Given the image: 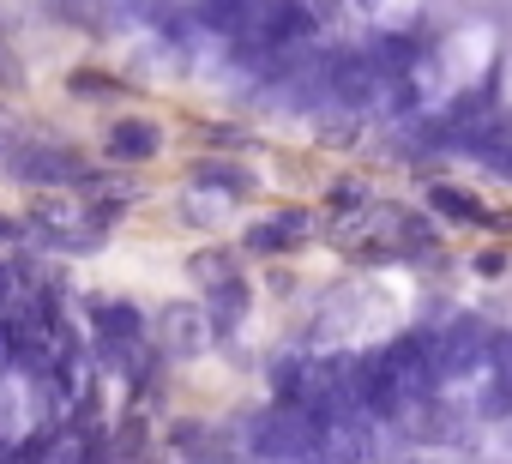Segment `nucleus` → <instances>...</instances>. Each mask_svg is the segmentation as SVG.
<instances>
[{"mask_svg": "<svg viewBox=\"0 0 512 464\" xmlns=\"http://www.w3.org/2000/svg\"><path fill=\"white\" fill-rule=\"evenodd\" d=\"M314 31H320L314 0H260V13H253V37L266 49H308Z\"/></svg>", "mask_w": 512, "mask_h": 464, "instance_id": "f257e3e1", "label": "nucleus"}, {"mask_svg": "<svg viewBox=\"0 0 512 464\" xmlns=\"http://www.w3.org/2000/svg\"><path fill=\"white\" fill-rule=\"evenodd\" d=\"M7 169H13L19 181H31V187H43V181L61 187V181H85V175H91L85 157H79L73 145H61V139H55V145H49V139H37V145H13V151H7Z\"/></svg>", "mask_w": 512, "mask_h": 464, "instance_id": "f03ea898", "label": "nucleus"}, {"mask_svg": "<svg viewBox=\"0 0 512 464\" xmlns=\"http://www.w3.org/2000/svg\"><path fill=\"white\" fill-rule=\"evenodd\" d=\"M103 151L115 163H151V157H163V133L151 121H115L109 139H103Z\"/></svg>", "mask_w": 512, "mask_h": 464, "instance_id": "7ed1b4c3", "label": "nucleus"}, {"mask_svg": "<svg viewBox=\"0 0 512 464\" xmlns=\"http://www.w3.org/2000/svg\"><path fill=\"white\" fill-rule=\"evenodd\" d=\"M91 320H97V332H103V344L109 350H133L139 338H145V314L133 308V302H91Z\"/></svg>", "mask_w": 512, "mask_h": 464, "instance_id": "20e7f679", "label": "nucleus"}, {"mask_svg": "<svg viewBox=\"0 0 512 464\" xmlns=\"http://www.w3.org/2000/svg\"><path fill=\"white\" fill-rule=\"evenodd\" d=\"M302 229H308V217H302V211H278L272 223H253L247 236H241V248H247V254H278V248L302 242Z\"/></svg>", "mask_w": 512, "mask_h": 464, "instance_id": "39448f33", "label": "nucleus"}, {"mask_svg": "<svg viewBox=\"0 0 512 464\" xmlns=\"http://www.w3.org/2000/svg\"><path fill=\"white\" fill-rule=\"evenodd\" d=\"M199 338H205L199 308H169V314H163V350H187V344H199Z\"/></svg>", "mask_w": 512, "mask_h": 464, "instance_id": "423d86ee", "label": "nucleus"}, {"mask_svg": "<svg viewBox=\"0 0 512 464\" xmlns=\"http://www.w3.org/2000/svg\"><path fill=\"white\" fill-rule=\"evenodd\" d=\"M428 205H434V211H446V217H458V223H482V217H488L464 187H428Z\"/></svg>", "mask_w": 512, "mask_h": 464, "instance_id": "0eeeda50", "label": "nucleus"}, {"mask_svg": "<svg viewBox=\"0 0 512 464\" xmlns=\"http://www.w3.org/2000/svg\"><path fill=\"white\" fill-rule=\"evenodd\" d=\"M235 308H247V290H241V284H217V290H211V302H205V314H211L217 326H229V320H235Z\"/></svg>", "mask_w": 512, "mask_h": 464, "instance_id": "6e6552de", "label": "nucleus"}, {"mask_svg": "<svg viewBox=\"0 0 512 464\" xmlns=\"http://www.w3.org/2000/svg\"><path fill=\"white\" fill-rule=\"evenodd\" d=\"M73 91H79V97H115V85L97 79V73H73Z\"/></svg>", "mask_w": 512, "mask_h": 464, "instance_id": "1a4fd4ad", "label": "nucleus"}, {"mask_svg": "<svg viewBox=\"0 0 512 464\" xmlns=\"http://www.w3.org/2000/svg\"><path fill=\"white\" fill-rule=\"evenodd\" d=\"M7 151H13V133H7V127H0V157H7Z\"/></svg>", "mask_w": 512, "mask_h": 464, "instance_id": "9d476101", "label": "nucleus"}]
</instances>
